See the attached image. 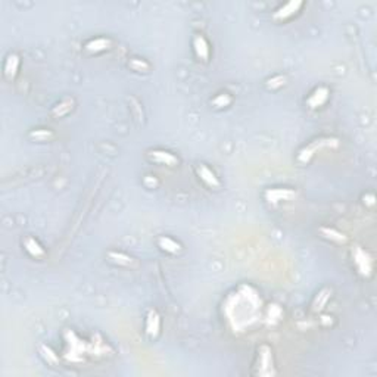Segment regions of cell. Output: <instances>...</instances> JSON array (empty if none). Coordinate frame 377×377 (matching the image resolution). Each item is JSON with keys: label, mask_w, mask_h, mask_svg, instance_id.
I'll use <instances>...</instances> for the list:
<instances>
[{"label": "cell", "mask_w": 377, "mask_h": 377, "mask_svg": "<svg viewBox=\"0 0 377 377\" xmlns=\"http://www.w3.org/2000/svg\"><path fill=\"white\" fill-rule=\"evenodd\" d=\"M352 255H354V262H355V267L358 268V271L363 276H370L373 267H372V258L367 255V252L360 246H355V249L352 251Z\"/></svg>", "instance_id": "obj_1"}, {"label": "cell", "mask_w": 377, "mask_h": 377, "mask_svg": "<svg viewBox=\"0 0 377 377\" xmlns=\"http://www.w3.org/2000/svg\"><path fill=\"white\" fill-rule=\"evenodd\" d=\"M271 349L268 346H261L259 349V355H258V361L261 364V370L258 372V375H274L276 372H273V355H271Z\"/></svg>", "instance_id": "obj_2"}, {"label": "cell", "mask_w": 377, "mask_h": 377, "mask_svg": "<svg viewBox=\"0 0 377 377\" xmlns=\"http://www.w3.org/2000/svg\"><path fill=\"white\" fill-rule=\"evenodd\" d=\"M301 6H302V1H299V0H296V1H289V3L283 4L282 7H279V9L274 12L273 18L277 19V21H284V19L293 16V15L299 10Z\"/></svg>", "instance_id": "obj_3"}, {"label": "cell", "mask_w": 377, "mask_h": 377, "mask_svg": "<svg viewBox=\"0 0 377 377\" xmlns=\"http://www.w3.org/2000/svg\"><path fill=\"white\" fill-rule=\"evenodd\" d=\"M193 47H194V53L196 56L206 62L209 59V46H208V41L205 40V37L202 35H194L193 38Z\"/></svg>", "instance_id": "obj_4"}, {"label": "cell", "mask_w": 377, "mask_h": 377, "mask_svg": "<svg viewBox=\"0 0 377 377\" xmlns=\"http://www.w3.org/2000/svg\"><path fill=\"white\" fill-rule=\"evenodd\" d=\"M161 329V318L155 310H151L146 318V335L149 338H157Z\"/></svg>", "instance_id": "obj_5"}, {"label": "cell", "mask_w": 377, "mask_h": 377, "mask_svg": "<svg viewBox=\"0 0 377 377\" xmlns=\"http://www.w3.org/2000/svg\"><path fill=\"white\" fill-rule=\"evenodd\" d=\"M197 174H199L200 180H202L206 186H209V188H220V180L217 179V176H215L208 167H205V165L197 167Z\"/></svg>", "instance_id": "obj_6"}, {"label": "cell", "mask_w": 377, "mask_h": 377, "mask_svg": "<svg viewBox=\"0 0 377 377\" xmlns=\"http://www.w3.org/2000/svg\"><path fill=\"white\" fill-rule=\"evenodd\" d=\"M148 155L154 162L162 164V165H171L173 167V165L179 164V158H176L173 154L165 152V151H151Z\"/></svg>", "instance_id": "obj_7"}, {"label": "cell", "mask_w": 377, "mask_h": 377, "mask_svg": "<svg viewBox=\"0 0 377 377\" xmlns=\"http://www.w3.org/2000/svg\"><path fill=\"white\" fill-rule=\"evenodd\" d=\"M265 196H267L268 202L277 203V202H280L283 199H290L292 196H295V191L289 190V188H271V190L265 191Z\"/></svg>", "instance_id": "obj_8"}, {"label": "cell", "mask_w": 377, "mask_h": 377, "mask_svg": "<svg viewBox=\"0 0 377 377\" xmlns=\"http://www.w3.org/2000/svg\"><path fill=\"white\" fill-rule=\"evenodd\" d=\"M111 46H112V41H111L109 38L99 37V38L90 40V41L86 44V50H87V52H92V53H99V52H103V50L111 49Z\"/></svg>", "instance_id": "obj_9"}, {"label": "cell", "mask_w": 377, "mask_h": 377, "mask_svg": "<svg viewBox=\"0 0 377 377\" xmlns=\"http://www.w3.org/2000/svg\"><path fill=\"white\" fill-rule=\"evenodd\" d=\"M18 68H19V58L18 55L15 53H10L7 58H6V62H4V68H3V72H4V77L7 80H12L16 72H18Z\"/></svg>", "instance_id": "obj_10"}, {"label": "cell", "mask_w": 377, "mask_h": 377, "mask_svg": "<svg viewBox=\"0 0 377 377\" xmlns=\"http://www.w3.org/2000/svg\"><path fill=\"white\" fill-rule=\"evenodd\" d=\"M327 99H329V90H327L326 87H320V89H317L314 93L308 97L307 103H308V106H310V108L315 109V108H318V106L324 105Z\"/></svg>", "instance_id": "obj_11"}, {"label": "cell", "mask_w": 377, "mask_h": 377, "mask_svg": "<svg viewBox=\"0 0 377 377\" xmlns=\"http://www.w3.org/2000/svg\"><path fill=\"white\" fill-rule=\"evenodd\" d=\"M74 99L68 97V99H63L61 103H58L53 109H52V115L55 118H61V117H65L66 114H69L74 108Z\"/></svg>", "instance_id": "obj_12"}, {"label": "cell", "mask_w": 377, "mask_h": 377, "mask_svg": "<svg viewBox=\"0 0 377 377\" xmlns=\"http://www.w3.org/2000/svg\"><path fill=\"white\" fill-rule=\"evenodd\" d=\"M158 245L162 251L170 252V253H177V252L182 251V245L177 243L174 239L171 237H167V236H161L158 239Z\"/></svg>", "instance_id": "obj_13"}, {"label": "cell", "mask_w": 377, "mask_h": 377, "mask_svg": "<svg viewBox=\"0 0 377 377\" xmlns=\"http://www.w3.org/2000/svg\"><path fill=\"white\" fill-rule=\"evenodd\" d=\"M24 246H25V251L28 252L31 256H34V258H43V256H44L43 248H41L40 243H38L35 239H32V237H27V239L24 240Z\"/></svg>", "instance_id": "obj_14"}, {"label": "cell", "mask_w": 377, "mask_h": 377, "mask_svg": "<svg viewBox=\"0 0 377 377\" xmlns=\"http://www.w3.org/2000/svg\"><path fill=\"white\" fill-rule=\"evenodd\" d=\"M330 290L329 289H323L320 293H318V296L315 298L314 304H313V311L317 313V311H321L323 308H324V305L327 304V301L330 299Z\"/></svg>", "instance_id": "obj_15"}, {"label": "cell", "mask_w": 377, "mask_h": 377, "mask_svg": "<svg viewBox=\"0 0 377 377\" xmlns=\"http://www.w3.org/2000/svg\"><path fill=\"white\" fill-rule=\"evenodd\" d=\"M108 256H109V259L114 262V264H118V265H131V262H133V258L131 256H128L126 253H121V252H109L108 253Z\"/></svg>", "instance_id": "obj_16"}, {"label": "cell", "mask_w": 377, "mask_h": 377, "mask_svg": "<svg viewBox=\"0 0 377 377\" xmlns=\"http://www.w3.org/2000/svg\"><path fill=\"white\" fill-rule=\"evenodd\" d=\"M134 71H137V72H148L149 71V68H151V65L148 62H145L143 59H137V58H133L130 63H128Z\"/></svg>", "instance_id": "obj_17"}, {"label": "cell", "mask_w": 377, "mask_h": 377, "mask_svg": "<svg viewBox=\"0 0 377 377\" xmlns=\"http://www.w3.org/2000/svg\"><path fill=\"white\" fill-rule=\"evenodd\" d=\"M321 231H323V234H324L326 237H329V239H332V240H336V242H344V240H345V236H344L342 233L333 230V228H323Z\"/></svg>", "instance_id": "obj_18"}, {"label": "cell", "mask_w": 377, "mask_h": 377, "mask_svg": "<svg viewBox=\"0 0 377 377\" xmlns=\"http://www.w3.org/2000/svg\"><path fill=\"white\" fill-rule=\"evenodd\" d=\"M212 103H214L217 108H225V106H228V105L231 103V97L227 93H221L218 94L217 97H214Z\"/></svg>", "instance_id": "obj_19"}, {"label": "cell", "mask_w": 377, "mask_h": 377, "mask_svg": "<svg viewBox=\"0 0 377 377\" xmlns=\"http://www.w3.org/2000/svg\"><path fill=\"white\" fill-rule=\"evenodd\" d=\"M284 83H286V77H283V75H276V77L267 80V87H268V89H279V87H282Z\"/></svg>", "instance_id": "obj_20"}, {"label": "cell", "mask_w": 377, "mask_h": 377, "mask_svg": "<svg viewBox=\"0 0 377 377\" xmlns=\"http://www.w3.org/2000/svg\"><path fill=\"white\" fill-rule=\"evenodd\" d=\"M30 136L34 137L35 140H46L52 136V131L50 130H35V131H31Z\"/></svg>", "instance_id": "obj_21"}]
</instances>
